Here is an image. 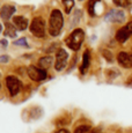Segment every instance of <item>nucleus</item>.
I'll use <instances>...</instances> for the list:
<instances>
[{
    "label": "nucleus",
    "mask_w": 132,
    "mask_h": 133,
    "mask_svg": "<svg viewBox=\"0 0 132 133\" xmlns=\"http://www.w3.org/2000/svg\"><path fill=\"white\" fill-rule=\"evenodd\" d=\"M64 25V19H63V14L58 9H53L50 14L49 20V32L53 37L58 36L60 34Z\"/></svg>",
    "instance_id": "obj_1"
},
{
    "label": "nucleus",
    "mask_w": 132,
    "mask_h": 133,
    "mask_svg": "<svg viewBox=\"0 0 132 133\" xmlns=\"http://www.w3.org/2000/svg\"><path fill=\"white\" fill-rule=\"evenodd\" d=\"M83 39H85V32H83L82 29H75L73 30L70 34V36L65 39V43L71 50L73 51H78L81 46V44L83 43Z\"/></svg>",
    "instance_id": "obj_2"
},
{
    "label": "nucleus",
    "mask_w": 132,
    "mask_h": 133,
    "mask_svg": "<svg viewBox=\"0 0 132 133\" xmlns=\"http://www.w3.org/2000/svg\"><path fill=\"white\" fill-rule=\"evenodd\" d=\"M29 29H30V32L34 36L38 38L44 37L45 36V20L41 16L35 17L29 25Z\"/></svg>",
    "instance_id": "obj_3"
},
{
    "label": "nucleus",
    "mask_w": 132,
    "mask_h": 133,
    "mask_svg": "<svg viewBox=\"0 0 132 133\" xmlns=\"http://www.w3.org/2000/svg\"><path fill=\"white\" fill-rule=\"evenodd\" d=\"M6 87H7V89H8L11 96H15L20 93V90H21L22 83L16 76L9 75L6 78Z\"/></svg>",
    "instance_id": "obj_4"
},
{
    "label": "nucleus",
    "mask_w": 132,
    "mask_h": 133,
    "mask_svg": "<svg viewBox=\"0 0 132 133\" xmlns=\"http://www.w3.org/2000/svg\"><path fill=\"white\" fill-rule=\"evenodd\" d=\"M104 20L110 23H123L125 21V14L123 11H119V9H111L107 13Z\"/></svg>",
    "instance_id": "obj_5"
},
{
    "label": "nucleus",
    "mask_w": 132,
    "mask_h": 133,
    "mask_svg": "<svg viewBox=\"0 0 132 133\" xmlns=\"http://www.w3.org/2000/svg\"><path fill=\"white\" fill-rule=\"evenodd\" d=\"M27 72L29 78L34 81H43L47 79V71L42 70V68L37 67V66H34V65L29 66Z\"/></svg>",
    "instance_id": "obj_6"
},
{
    "label": "nucleus",
    "mask_w": 132,
    "mask_h": 133,
    "mask_svg": "<svg viewBox=\"0 0 132 133\" xmlns=\"http://www.w3.org/2000/svg\"><path fill=\"white\" fill-rule=\"evenodd\" d=\"M68 53L66 52L64 49H59L56 53V61H55V68L56 71H63L67 64Z\"/></svg>",
    "instance_id": "obj_7"
},
{
    "label": "nucleus",
    "mask_w": 132,
    "mask_h": 133,
    "mask_svg": "<svg viewBox=\"0 0 132 133\" xmlns=\"http://www.w3.org/2000/svg\"><path fill=\"white\" fill-rule=\"evenodd\" d=\"M118 64L124 68H132V53L122 51L117 56Z\"/></svg>",
    "instance_id": "obj_8"
},
{
    "label": "nucleus",
    "mask_w": 132,
    "mask_h": 133,
    "mask_svg": "<svg viewBox=\"0 0 132 133\" xmlns=\"http://www.w3.org/2000/svg\"><path fill=\"white\" fill-rule=\"evenodd\" d=\"M13 24L15 25L16 30H20V31L26 30L28 25H29L28 24V20L22 15H16V16L13 17Z\"/></svg>",
    "instance_id": "obj_9"
},
{
    "label": "nucleus",
    "mask_w": 132,
    "mask_h": 133,
    "mask_svg": "<svg viewBox=\"0 0 132 133\" xmlns=\"http://www.w3.org/2000/svg\"><path fill=\"white\" fill-rule=\"evenodd\" d=\"M14 13H15V7L14 6L5 5V6L1 8V11H0V16H1L4 20H6V22H7L12 17V15H13Z\"/></svg>",
    "instance_id": "obj_10"
},
{
    "label": "nucleus",
    "mask_w": 132,
    "mask_h": 133,
    "mask_svg": "<svg viewBox=\"0 0 132 133\" xmlns=\"http://www.w3.org/2000/svg\"><path fill=\"white\" fill-rule=\"evenodd\" d=\"M90 64V56H89V50H86L83 52V57H82V64H81L80 67V72L81 74H85L88 71V67H89Z\"/></svg>",
    "instance_id": "obj_11"
},
{
    "label": "nucleus",
    "mask_w": 132,
    "mask_h": 133,
    "mask_svg": "<svg viewBox=\"0 0 132 133\" xmlns=\"http://www.w3.org/2000/svg\"><path fill=\"white\" fill-rule=\"evenodd\" d=\"M130 36H131V35L129 34L128 31H126V29L124 27L121 28V29H119L118 31L116 32V39H117L119 43H125Z\"/></svg>",
    "instance_id": "obj_12"
},
{
    "label": "nucleus",
    "mask_w": 132,
    "mask_h": 133,
    "mask_svg": "<svg viewBox=\"0 0 132 133\" xmlns=\"http://www.w3.org/2000/svg\"><path fill=\"white\" fill-rule=\"evenodd\" d=\"M52 58L49 57V56H44V57L39 58L38 60V67L42 68V70H48L50 66L52 65Z\"/></svg>",
    "instance_id": "obj_13"
},
{
    "label": "nucleus",
    "mask_w": 132,
    "mask_h": 133,
    "mask_svg": "<svg viewBox=\"0 0 132 133\" xmlns=\"http://www.w3.org/2000/svg\"><path fill=\"white\" fill-rule=\"evenodd\" d=\"M5 36H8V37H15L16 36V28L13 23L7 21L5 23Z\"/></svg>",
    "instance_id": "obj_14"
},
{
    "label": "nucleus",
    "mask_w": 132,
    "mask_h": 133,
    "mask_svg": "<svg viewBox=\"0 0 132 133\" xmlns=\"http://www.w3.org/2000/svg\"><path fill=\"white\" fill-rule=\"evenodd\" d=\"M100 1H101V0H89V1H88V14H89L92 17L96 16L95 4H96V2H100Z\"/></svg>",
    "instance_id": "obj_15"
},
{
    "label": "nucleus",
    "mask_w": 132,
    "mask_h": 133,
    "mask_svg": "<svg viewBox=\"0 0 132 133\" xmlns=\"http://www.w3.org/2000/svg\"><path fill=\"white\" fill-rule=\"evenodd\" d=\"M116 6L123 7V8H129L131 6V0H113Z\"/></svg>",
    "instance_id": "obj_16"
},
{
    "label": "nucleus",
    "mask_w": 132,
    "mask_h": 133,
    "mask_svg": "<svg viewBox=\"0 0 132 133\" xmlns=\"http://www.w3.org/2000/svg\"><path fill=\"white\" fill-rule=\"evenodd\" d=\"M63 4H64V7H65V13H71L72 11L73 6H74V0H62Z\"/></svg>",
    "instance_id": "obj_17"
},
{
    "label": "nucleus",
    "mask_w": 132,
    "mask_h": 133,
    "mask_svg": "<svg viewBox=\"0 0 132 133\" xmlns=\"http://www.w3.org/2000/svg\"><path fill=\"white\" fill-rule=\"evenodd\" d=\"M74 133H92V129L88 125H81V126L75 129Z\"/></svg>",
    "instance_id": "obj_18"
},
{
    "label": "nucleus",
    "mask_w": 132,
    "mask_h": 133,
    "mask_svg": "<svg viewBox=\"0 0 132 133\" xmlns=\"http://www.w3.org/2000/svg\"><path fill=\"white\" fill-rule=\"evenodd\" d=\"M14 44H15V45H22V46H28L26 38H20V39H17L16 42L14 43Z\"/></svg>",
    "instance_id": "obj_19"
},
{
    "label": "nucleus",
    "mask_w": 132,
    "mask_h": 133,
    "mask_svg": "<svg viewBox=\"0 0 132 133\" xmlns=\"http://www.w3.org/2000/svg\"><path fill=\"white\" fill-rule=\"evenodd\" d=\"M103 56H104V58L107 60L113 61V55H111V52H109V51H107V50H103Z\"/></svg>",
    "instance_id": "obj_20"
},
{
    "label": "nucleus",
    "mask_w": 132,
    "mask_h": 133,
    "mask_svg": "<svg viewBox=\"0 0 132 133\" xmlns=\"http://www.w3.org/2000/svg\"><path fill=\"white\" fill-rule=\"evenodd\" d=\"M124 28H125V29H126V31H128L129 34H130V35H132V21H130V22H129V23L126 24V25H125V27H124Z\"/></svg>",
    "instance_id": "obj_21"
},
{
    "label": "nucleus",
    "mask_w": 132,
    "mask_h": 133,
    "mask_svg": "<svg viewBox=\"0 0 132 133\" xmlns=\"http://www.w3.org/2000/svg\"><path fill=\"white\" fill-rule=\"evenodd\" d=\"M56 133H70V132H68L67 130H65V129H60V130H58Z\"/></svg>",
    "instance_id": "obj_22"
},
{
    "label": "nucleus",
    "mask_w": 132,
    "mask_h": 133,
    "mask_svg": "<svg viewBox=\"0 0 132 133\" xmlns=\"http://www.w3.org/2000/svg\"><path fill=\"white\" fill-rule=\"evenodd\" d=\"M1 30H2V25L0 24V32H1Z\"/></svg>",
    "instance_id": "obj_23"
},
{
    "label": "nucleus",
    "mask_w": 132,
    "mask_h": 133,
    "mask_svg": "<svg viewBox=\"0 0 132 133\" xmlns=\"http://www.w3.org/2000/svg\"><path fill=\"white\" fill-rule=\"evenodd\" d=\"M92 133H100V132H92Z\"/></svg>",
    "instance_id": "obj_24"
}]
</instances>
